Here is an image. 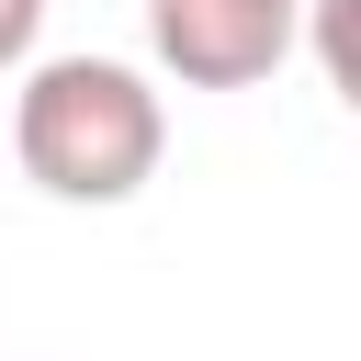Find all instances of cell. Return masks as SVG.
I'll return each mask as SVG.
<instances>
[{
  "label": "cell",
  "instance_id": "1",
  "mask_svg": "<svg viewBox=\"0 0 361 361\" xmlns=\"http://www.w3.org/2000/svg\"><path fill=\"white\" fill-rule=\"evenodd\" d=\"M169 113L124 56H45L11 102V158L56 203H135L158 180Z\"/></svg>",
  "mask_w": 361,
  "mask_h": 361
},
{
  "label": "cell",
  "instance_id": "2",
  "mask_svg": "<svg viewBox=\"0 0 361 361\" xmlns=\"http://www.w3.org/2000/svg\"><path fill=\"white\" fill-rule=\"evenodd\" d=\"M305 0H147V45L180 90H259L293 56Z\"/></svg>",
  "mask_w": 361,
  "mask_h": 361
},
{
  "label": "cell",
  "instance_id": "3",
  "mask_svg": "<svg viewBox=\"0 0 361 361\" xmlns=\"http://www.w3.org/2000/svg\"><path fill=\"white\" fill-rule=\"evenodd\" d=\"M34 23H45V0H0V68L34 56Z\"/></svg>",
  "mask_w": 361,
  "mask_h": 361
}]
</instances>
